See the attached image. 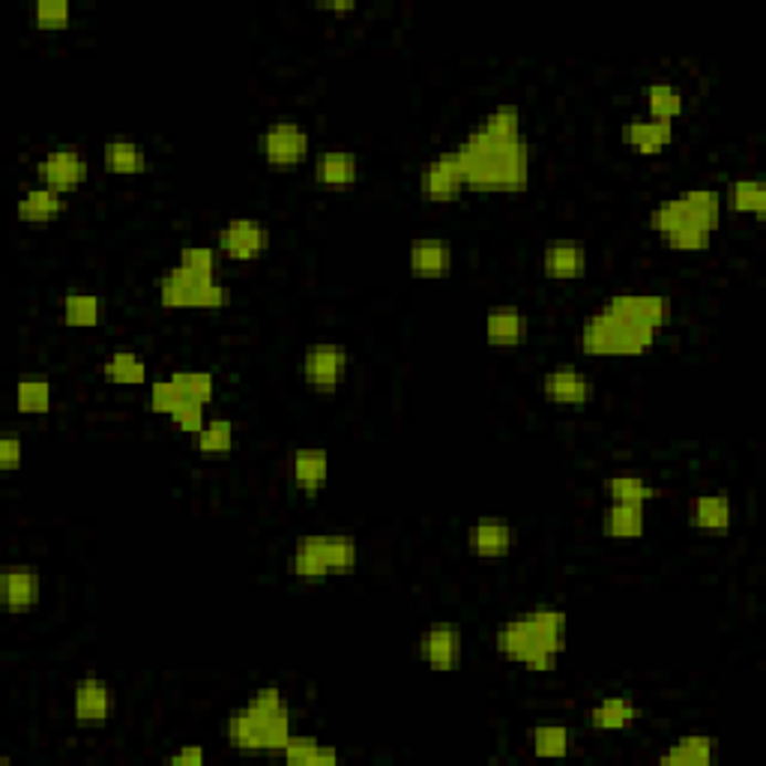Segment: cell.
Here are the masks:
<instances>
[{"mask_svg":"<svg viewBox=\"0 0 766 766\" xmlns=\"http://www.w3.org/2000/svg\"><path fill=\"white\" fill-rule=\"evenodd\" d=\"M42 578L28 563H12L0 573V599L10 613H28L40 605Z\"/></svg>","mask_w":766,"mask_h":766,"instance_id":"13","label":"cell"},{"mask_svg":"<svg viewBox=\"0 0 766 766\" xmlns=\"http://www.w3.org/2000/svg\"><path fill=\"white\" fill-rule=\"evenodd\" d=\"M24 461V443L15 434L0 440V471H19Z\"/></svg>","mask_w":766,"mask_h":766,"instance_id":"46","label":"cell"},{"mask_svg":"<svg viewBox=\"0 0 766 766\" xmlns=\"http://www.w3.org/2000/svg\"><path fill=\"white\" fill-rule=\"evenodd\" d=\"M159 303L162 308H207V312H219L231 303V291L216 273H195L189 266L175 264L159 276Z\"/></svg>","mask_w":766,"mask_h":766,"instance_id":"5","label":"cell"},{"mask_svg":"<svg viewBox=\"0 0 766 766\" xmlns=\"http://www.w3.org/2000/svg\"><path fill=\"white\" fill-rule=\"evenodd\" d=\"M63 210H66V195L40 183L21 195L19 207H15L24 225H49L54 219H61Z\"/></svg>","mask_w":766,"mask_h":766,"instance_id":"23","label":"cell"},{"mask_svg":"<svg viewBox=\"0 0 766 766\" xmlns=\"http://www.w3.org/2000/svg\"><path fill=\"white\" fill-rule=\"evenodd\" d=\"M207 760L204 748L201 746H183L177 748L175 755H168V764H186V766H201Z\"/></svg>","mask_w":766,"mask_h":766,"instance_id":"47","label":"cell"},{"mask_svg":"<svg viewBox=\"0 0 766 766\" xmlns=\"http://www.w3.org/2000/svg\"><path fill=\"white\" fill-rule=\"evenodd\" d=\"M315 10L336 12V15H348V12L357 10V3H354V0H321V3H315Z\"/></svg>","mask_w":766,"mask_h":766,"instance_id":"48","label":"cell"},{"mask_svg":"<svg viewBox=\"0 0 766 766\" xmlns=\"http://www.w3.org/2000/svg\"><path fill=\"white\" fill-rule=\"evenodd\" d=\"M231 450H234V422L225 417L207 419L204 429L198 431V452L210 459H222Z\"/></svg>","mask_w":766,"mask_h":766,"instance_id":"38","label":"cell"},{"mask_svg":"<svg viewBox=\"0 0 766 766\" xmlns=\"http://www.w3.org/2000/svg\"><path fill=\"white\" fill-rule=\"evenodd\" d=\"M644 103H647V117H653V120H662V123H674L676 117L685 112L683 91L671 82L647 84Z\"/></svg>","mask_w":766,"mask_h":766,"instance_id":"32","label":"cell"},{"mask_svg":"<svg viewBox=\"0 0 766 766\" xmlns=\"http://www.w3.org/2000/svg\"><path fill=\"white\" fill-rule=\"evenodd\" d=\"M103 378L114 387H141L147 384V363L135 350H114L103 363Z\"/></svg>","mask_w":766,"mask_h":766,"instance_id":"33","label":"cell"},{"mask_svg":"<svg viewBox=\"0 0 766 766\" xmlns=\"http://www.w3.org/2000/svg\"><path fill=\"white\" fill-rule=\"evenodd\" d=\"M417 653L422 664H429L431 671L440 674H452L461 668V653H464V638L461 629L452 623H438L419 634Z\"/></svg>","mask_w":766,"mask_h":766,"instance_id":"11","label":"cell"},{"mask_svg":"<svg viewBox=\"0 0 766 766\" xmlns=\"http://www.w3.org/2000/svg\"><path fill=\"white\" fill-rule=\"evenodd\" d=\"M647 531V506L608 503L602 512V533L608 539H641Z\"/></svg>","mask_w":766,"mask_h":766,"instance_id":"27","label":"cell"},{"mask_svg":"<svg viewBox=\"0 0 766 766\" xmlns=\"http://www.w3.org/2000/svg\"><path fill=\"white\" fill-rule=\"evenodd\" d=\"M623 141L638 156H659L664 147L674 141V123L653 120V117H634L623 126Z\"/></svg>","mask_w":766,"mask_h":766,"instance_id":"22","label":"cell"},{"mask_svg":"<svg viewBox=\"0 0 766 766\" xmlns=\"http://www.w3.org/2000/svg\"><path fill=\"white\" fill-rule=\"evenodd\" d=\"M689 522L704 536H727L731 533V522H734L731 497L718 494V491L697 494V497H692V506H689Z\"/></svg>","mask_w":766,"mask_h":766,"instance_id":"17","label":"cell"},{"mask_svg":"<svg viewBox=\"0 0 766 766\" xmlns=\"http://www.w3.org/2000/svg\"><path fill=\"white\" fill-rule=\"evenodd\" d=\"M727 207L739 216H755V219H764L766 183L764 180H755V177H739V180H731V186H727Z\"/></svg>","mask_w":766,"mask_h":766,"instance_id":"34","label":"cell"},{"mask_svg":"<svg viewBox=\"0 0 766 766\" xmlns=\"http://www.w3.org/2000/svg\"><path fill=\"white\" fill-rule=\"evenodd\" d=\"M683 198L689 210H692V216L706 231H715V228L722 225V213H725L722 195L713 192V189H689V192H683Z\"/></svg>","mask_w":766,"mask_h":766,"instance_id":"39","label":"cell"},{"mask_svg":"<svg viewBox=\"0 0 766 766\" xmlns=\"http://www.w3.org/2000/svg\"><path fill=\"white\" fill-rule=\"evenodd\" d=\"M315 180L327 189H345L359 180V159L348 150H324L315 156Z\"/></svg>","mask_w":766,"mask_h":766,"instance_id":"26","label":"cell"},{"mask_svg":"<svg viewBox=\"0 0 766 766\" xmlns=\"http://www.w3.org/2000/svg\"><path fill=\"white\" fill-rule=\"evenodd\" d=\"M647 225H650V231H655V234L668 237L674 234V231H680V228L685 225H697L704 228L701 222H697L695 216H692V210H689V204H685L683 195H676V198H664V201H659V204L650 210V219H647ZM706 231V228H704ZM713 234V231H710Z\"/></svg>","mask_w":766,"mask_h":766,"instance_id":"31","label":"cell"},{"mask_svg":"<svg viewBox=\"0 0 766 766\" xmlns=\"http://www.w3.org/2000/svg\"><path fill=\"white\" fill-rule=\"evenodd\" d=\"M177 264L189 266L195 273L216 276L219 273V252H216L213 245H183L180 255H177Z\"/></svg>","mask_w":766,"mask_h":766,"instance_id":"42","label":"cell"},{"mask_svg":"<svg viewBox=\"0 0 766 766\" xmlns=\"http://www.w3.org/2000/svg\"><path fill=\"white\" fill-rule=\"evenodd\" d=\"M515 545V531L501 515H482L468 527V552L480 560H503Z\"/></svg>","mask_w":766,"mask_h":766,"instance_id":"14","label":"cell"},{"mask_svg":"<svg viewBox=\"0 0 766 766\" xmlns=\"http://www.w3.org/2000/svg\"><path fill=\"white\" fill-rule=\"evenodd\" d=\"M15 408L21 417H42L52 410V384L42 375H21L15 387Z\"/></svg>","mask_w":766,"mask_h":766,"instance_id":"35","label":"cell"},{"mask_svg":"<svg viewBox=\"0 0 766 766\" xmlns=\"http://www.w3.org/2000/svg\"><path fill=\"white\" fill-rule=\"evenodd\" d=\"M638 718H641V706L634 704L629 695L602 697L587 713L592 731H629V727L638 725Z\"/></svg>","mask_w":766,"mask_h":766,"instance_id":"24","label":"cell"},{"mask_svg":"<svg viewBox=\"0 0 766 766\" xmlns=\"http://www.w3.org/2000/svg\"><path fill=\"white\" fill-rule=\"evenodd\" d=\"M270 249V231L264 222L249 219V216H234L225 225L216 231V252L228 261H258Z\"/></svg>","mask_w":766,"mask_h":766,"instance_id":"8","label":"cell"},{"mask_svg":"<svg viewBox=\"0 0 766 766\" xmlns=\"http://www.w3.org/2000/svg\"><path fill=\"white\" fill-rule=\"evenodd\" d=\"M659 329L647 327L623 308L613 306L611 296L587 315L581 327V348L590 357H644L655 345Z\"/></svg>","mask_w":766,"mask_h":766,"instance_id":"4","label":"cell"},{"mask_svg":"<svg viewBox=\"0 0 766 766\" xmlns=\"http://www.w3.org/2000/svg\"><path fill=\"white\" fill-rule=\"evenodd\" d=\"M61 312H63V324L72 329H93V327H99V324L105 321L103 296L82 294V291L63 296Z\"/></svg>","mask_w":766,"mask_h":766,"instance_id":"30","label":"cell"},{"mask_svg":"<svg viewBox=\"0 0 766 766\" xmlns=\"http://www.w3.org/2000/svg\"><path fill=\"white\" fill-rule=\"evenodd\" d=\"M33 21L40 31H66L72 21V7L66 0H40L33 7Z\"/></svg>","mask_w":766,"mask_h":766,"instance_id":"41","label":"cell"},{"mask_svg":"<svg viewBox=\"0 0 766 766\" xmlns=\"http://www.w3.org/2000/svg\"><path fill=\"white\" fill-rule=\"evenodd\" d=\"M464 189L468 186H464V177H461V165L455 150H443L431 162L422 165V171H419V195H422V201L452 204V201H459Z\"/></svg>","mask_w":766,"mask_h":766,"instance_id":"9","label":"cell"},{"mask_svg":"<svg viewBox=\"0 0 766 766\" xmlns=\"http://www.w3.org/2000/svg\"><path fill=\"white\" fill-rule=\"evenodd\" d=\"M180 405H183V396H180V389H177L171 380L162 378L150 384V410H154V413L171 417Z\"/></svg>","mask_w":766,"mask_h":766,"instance_id":"44","label":"cell"},{"mask_svg":"<svg viewBox=\"0 0 766 766\" xmlns=\"http://www.w3.org/2000/svg\"><path fill=\"white\" fill-rule=\"evenodd\" d=\"M569 617L560 608H533L515 613L494 634V647L503 659L524 664L536 674H548L566 650Z\"/></svg>","mask_w":766,"mask_h":766,"instance_id":"2","label":"cell"},{"mask_svg":"<svg viewBox=\"0 0 766 766\" xmlns=\"http://www.w3.org/2000/svg\"><path fill=\"white\" fill-rule=\"evenodd\" d=\"M112 685L99 676H84L72 689V715L78 727H87V731L105 727L112 718Z\"/></svg>","mask_w":766,"mask_h":766,"instance_id":"12","label":"cell"},{"mask_svg":"<svg viewBox=\"0 0 766 766\" xmlns=\"http://www.w3.org/2000/svg\"><path fill=\"white\" fill-rule=\"evenodd\" d=\"M533 755L536 757H566L569 755V746H573V736L563 725H539L531 736Z\"/></svg>","mask_w":766,"mask_h":766,"instance_id":"40","label":"cell"},{"mask_svg":"<svg viewBox=\"0 0 766 766\" xmlns=\"http://www.w3.org/2000/svg\"><path fill=\"white\" fill-rule=\"evenodd\" d=\"M171 422H175L177 429L180 431H186V434H195L198 438V431L204 429V422H207V417H204V405H195V401H183L180 408L171 413Z\"/></svg>","mask_w":766,"mask_h":766,"instance_id":"45","label":"cell"},{"mask_svg":"<svg viewBox=\"0 0 766 766\" xmlns=\"http://www.w3.org/2000/svg\"><path fill=\"white\" fill-rule=\"evenodd\" d=\"M461 177L476 192L515 195L531 183V144L522 133L518 105L491 108L476 129L455 147Z\"/></svg>","mask_w":766,"mask_h":766,"instance_id":"1","label":"cell"},{"mask_svg":"<svg viewBox=\"0 0 766 766\" xmlns=\"http://www.w3.org/2000/svg\"><path fill=\"white\" fill-rule=\"evenodd\" d=\"M348 350L342 345H333V342L308 345L306 354H303V380L317 396H333L336 389H342V384L348 378Z\"/></svg>","mask_w":766,"mask_h":766,"instance_id":"7","label":"cell"},{"mask_svg":"<svg viewBox=\"0 0 766 766\" xmlns=\"http://www.w3.org/2000/svg\"><path fill=\"white\" fill-rule=\"evenodd\" d=\"M527 338V317L518 306H494L485 315V342L491 348H518Z\"/></svg>","mask_w":766,"mask_h":766,"instance_id":"21","label":"cell"},{"mask_svg":"<svg viewBox=\"0 0 766 766\" xmlns=\"http://www.w3.org/2000/svg\"><path fill=\"white\" fill-rule=\"evenodd\" d=\"M291 476H294L300 494H306V497L321 494L329 480V452L321 450V447H300L291 455Z\"/></svg>","mask_w":766,"mask_h":766,"instance_id":"19","label":"cell"},{"mask_svg":"<svg viewBox=\"0 0 766 766\" xmlns=\"http://www.w3.org/2000/svg\"><path fill=\"white\" fill-rule=\"evenodd\" d=\"M542 396L557 408H584L592 399V384L581 368L557 366L552 371H545Z\"/></svg>","mask_w":766,"mask_h":766,"instance_id":"15","label":"cell"},{"mask_svg":"<svg viewBox=\"0 0 766 766\" xmlns=\"http://www.w3.org/2000/svg\"><path fill=\"white\" fill-rule=\"evenodd\" d=\"M279 757L291 766H333L342 760L336 748L321 743L317 736H303V734H291L287 746L279 752Z\"/></svg>","mask_w":766,"mask_h":766,"instance_id":"29","label":"cell"},{"mask_svg":"<svg viewBox=\"0 0 766 766\" xmlns=\"http://www.w3.org/2000/svg\"><path fill=\"white\" fill-rule=\"evenodd\" d=\"M715 736L710 734H685L659 755L662 766H710L715 757Z\"/></svg>","mask_w":766,"mask_h":766,"instance_id":"28","label":"cell"},{"mask_svg":"<svg viewBox=\"0 0 766 766\" xmlns=\"http://www.w3.org/2000/svg\"><path fill=\"white\" fill-rule=\"evenodd\" d=\"M291 573L296 581L303 584H324L333 575L329 569L327 548H324V533L300 536L291 554Z\"/></svg>","mask_w":766,"mask_h":766,"instance_id":"18","label":"cell"},{"mask_svg":"<svg viewBox=\"0 0 766 766\" xmlns=\"http://www.w3.org/2000/svg\"><path fill=\"white\" fill-rule=\"evenodd\" d=\"M294 734L291 706L279 685H261L240 710H231L225 736L231 748L245 755H279Z\"/></svg>","mask_w":766,"mask_h":766,"instance_id":"3","label":"cell"},{"mask_svg":"<svg viewBox=\"0 0 766 766\" xmlns=\"http://www.w3.org/2000/svg\"><path fill=\"white\" fill-rule=\"evenodd\" d=\"M710 243H713V234L697 225H685L664 237V245L674 252H704V249H710Z\"/></svg>","mask_w":766,"mask_h":766,"instance_id":"43","label":"cell"},{"mask_svg":"<svg viewBox=\"0 0 766 766\" xmlns=\"http://www.w3.org/2000/svg\"><path fill=\"white\" fill-rule=\"evenodd\" d=\"M103 162L105 171L117 177H138L150 171V162H147L144 150L133 138H126V135H112V138L105 141Z\"/></svg>","mask_w":766,"mask_h":766,"instance_id":"25","label":"cell"},{"mask_svg":"<svg viewBox=\"0 0 766 766\" xmlns=\"http://www.w3.org/2000/svg\"><path fill=\"white\" fill-rule=\"evenodd\" d=\"M542 273L554 282H573L587 273V249L575 240H557L542 252Z\"/></svg>","mask_w":766,"mask_h":766,"instance_id":"20","label":"cell"},{"mask_svg":"<svg viewBox=\"0 0 766 766\" xmlns=\"http://www.w3.org/2000/svg\"><path fill=\"white\" fill-rule=\"evenodd\" d=\"M258 150L270 168L291 171L296 165L306 162L312 154V135L296 120H273L258 138Z\"/></svg>","mask_w":766,"mask_h":766,"instance_id":"6","label":"cell"},{"mask_svg":"<svg viewBox=\"0 0 766 766\" xmlns=\"http://www.w3.org/2000/svg\"><path fill=\"white\" fill-rule=\"evenodd\" d=\"M168 380L180 389L183 401H195V405H210L216 399V375L210 371H201V368H180V371H171Z\"/></svg>","mask_w":766,"mask_h":766,"instance_id":"37","label":"cell"},{"mask_svg":"<svg viewBox=\"0 0 766 766\" xmlns=\"http://www.w3.org/2000/svg\"><path fill=\"white\" fill-rule=\"evenodd\" d=\"M452 264H455V255H452V245L440 237H422V240H413L408 252V270L410 276L417 279H443L452 273Z\"/></svg>","mask_w":766,"mask_h":766,"instance_id":"16","label":"cell"},{"mask_svg":"<svg viewBox=\"0 0 766 766\" xmlns=\"http://www.w3.org/2000/svg\"><path fill=\"white\" fill-rule=\"evenodd\" d=\"M87 175H91V165L75 147H57L36 162V183L63 195L75 192L87 180Z\"/></svg>","mask_w":766,"mask_h":766,"instance_id":"10","label":"cell"},{"mask_svg":"<svg viewBox=\"0 0 766 766\" xmlns=\"http://www.w3.org/2000/svg\"><path fill=\"white\" fill-rule=\"evenodd\" d=\"M605 491L611 503H634V506H647L659 494L653 482L644 480L641 473H613Z\"/></svg>","mask_w":766,"mask_h":766,"instance_id":"36","label":"cell"}]
</instances>
